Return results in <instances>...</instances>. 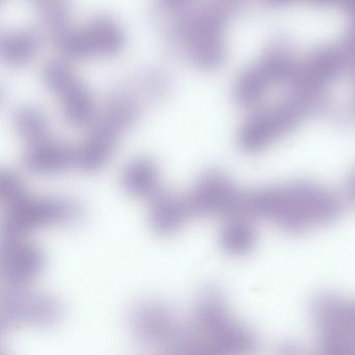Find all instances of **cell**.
I'll use <instances>...</instances> for the list:
<instances>
[{
    "label": "cell",
    "instance_id": "cell-1",
    "mask_svg": "<svg viewBox=\"0 0 355 355\" xmlns=\"http://www.w3.org/2000/svg\"><path fill=\"white\" fill-rule=\"evenodd\" d=\"M342 211L343 201L336 192L315 182L298 180L243 191L238 214L299 234L332 223Z\"/></svg>",
    "mask_w": 355,
    "mask_h": 355
},
{
    "label": "cell",
    "instance_id": "cell-2",
    "mask_svg": "<svg viewBox=\"0 0 355 355\" xmlns=\"http://www.w3.org/2000/svg\"><path fill=\"white\" fill-rule=\"evenodd\" d=\"M188 327V354H240L257 346L252 330L232 315L215 286H205L197 295Z\"/></svg>",
    "mask_w": 355,
    "mask_h": 355
},
{
    "label": "cell",
    "instance_id": "cell-3",
    "mask_svg": "<svg viewBox=\"0 0 355 355\" xmlns=\"http://www.w3.org/2000/svg\"><path fill=\"white\" fill-rule=\"evenodd\" d=\"M172 16L167 35L170 44L195 68L205 71L219 68L227 53L226 28L230 18L209 3Z\"/></svg>",
    "mask_w": 355,
    "mask_h": 355
},
{
    "label": "cell",
    "instance_id": "cell-4",
    "mask_svg": "<svg viewBox=\"0 0 355 355\" xmlns=\"http://www.w3.org/2000/svg\"><path fill=\"white\" fill-rule=\"evenodd\" d=\"M140 95L137 86L118 88L110 94L101 116L91 124L88 136L74 149V166L91 173L107 165L122 135L140 117Z\"/></svg>",
    "mask_w": 355,
    "mask_h": 355
},
{
    "label": "cell",
    "instance_id": "cell-5",
    "mask_svg": "<svg viewBox=\"0 0 355 355\" xmlns=\"http://www.w3.org/2000/svg\"><path fill=\"white\" fill-rule=\"evenodd\" d=\"M128 328L137 344L164 354H184L188 325L171 305L157 298H143L128 311Z\"/></svg>",
    "mask_w": 355,
    "mask_h": 355
},
{
    "label": "cell",
    "instance_id": "cell-6",
    "mask_svg": "<svg viewBox=\"0 0 355 355\" xmlns=\"http://www.w3.org/2000/svg\"><path fill=\"white\" fill-rule=\"evenodd\" d=\"M311 115V110L293 96L272 107L252 110L239 128L236 144L248 155L261 153L294 132Z\"/></svg>",
    "mask_w": 355,
    "mask_h": 355
},
{
    "label": "cell",
    "instance_id": "cell-7",
    "mask_svg": "<svg viewBox=\"0 0 355 355\" xmlns=\"http://www.w3.org/2000/svg\"><path fill=\"white\" fill-rule=\"evenodd\" d=\"M3 218L5 238H24L49 226L70 225L82 220V205L66 197L24 196L7 207Z\"/></svg>",
    "mask_w": 355,
    "mask_h": 355
},
{
    "label": "cell",
    "instance_id": "cell-8",
    "mask_svg": "<svg viewBox=\"0 0 355 355\" xmlns=\"http://www.w3.org/2000/svg\"><path fill=\"white\" fill-rule=\"evenodd\" d=\"M64 315V305L49 293L26 288H7L0 299L1 336L28 326L49 328L57 325Z\"/></svg>",
    "mask_w": 355,
    "mask_h": 355
},
{
    "label": "cell",
    "instance_id": "cell-9",
    "mask_svg": "<svg viewBox=\"0 0 355 355\" xmlns=\"http://www.w3.org/2000/svg\"><path fill=\"white\" fill-rule=\"evenodd\" d=\"M311 315L322 353L354 354V302L338 295L321 294L313 299Z\"/></svg>",
    "mask_w": 355,
    "mask_h": 355
},
{
    "label": "cell",
    "instance_id": "cell-10",
    "mask_svg": "<svg viewBox=\"0 0 355 355\" xmlns=\"http://www.w3.org/2000/svg\"><path fill=\"white\" fill-rule=\"evenodd\" d=\"M125 33L114 18L101 15L80 28H70L55 45L70 60L111 58L123 51Z\"/></svg>",
    "mask_w": 355,
    "mask_h": 355
},
{
    "label": "cell",
    "instance_id": "cell-11",
    "mask_svg": "<svg viewBox=\"0 0 355 355\" xmlns=\"http://www.w3.org/2000/svg\"><path fill=\"white\" fill-rule=\"evenodd\" d=\"M45 86L59 99L62 115L69 125L85 128L97 117L94 96L68 64L53 61L42 72Z\"/></svg>",
    "mask_w": 355,
    "mask_h": 355
},
{
    "label": "cell",
    "instance_id": "cell-12",
    "mask_svg": "<svg viewBox=\"0 0 355 355\" xmlns=\"http://www.w3.org/2000/svg\"><path fill=\"white\" fill-rule=\"evenodd\" d=\"M243 190L219 169L203 172L184 195L192 217L207 218L238 214Z\"/></svg>",
    "mask_w": 355,
    "mask_h": 355
},
{
    "label": "cell",
    "instance_id": "cell-13",
    "mask_svg": "<svg viewBox=\"0 0 355 355\" xmlns=\"http://www.w3.org/2000/svg\"><path fill=\"white\" fill-rule=\"evenodd\" d=\"M46 259L40 247L24 238H5L1 243L0 271L7 288H26L44 270Z\"/></svg>",
    "mask_w": 355,
    "mask_h": 355
},
{
    "label": "cell",
    "instance_id": "cell-14",
    "mask_svg": "<svg viewBox=\"0 0 355 355\" xmlns=\"http://www.w3.org/2000/svg\"><path fill=\"white\" fill-rule=\"evenodd\" d=\"M191 216L186 198L169 190L157 191L150 198L149 226L153 234L163 238L174 236L182 230Z\"/></svg>",
    "mask_w": 355,
    "mask_h": 355
},
{
    "label": "cell",
    "instance_id": "cell-15",
    "mask_svg": "<svg viewBox=\"0 0 355 355\" xmlns=\"http://www.w3.org/2000/svg\"><path fill=\"white\" fill-rule=\"evenodd\" d=\"M22 164L31 173L58 175L74 166V150L64 143L46 137L26 144Z\"/></svg>",
    "mask_w": 355,
    "mask_h": 355
},
{
    "label": "cell",
    "instance_id": "cell-16",
    "mask_svg": "<svg viewBox=\"0 0 355 355\" xmlns=\"http://www.w3.org/2000/svg\"><path fill=\"white\" fill-rule=\"evenodd\" d=\"M161 172L157 162L149 157L132 159L121 174V186L126 193L136 198L150 199L161 190Z\"/></svg>",
    "mask_w": 355,
    "mask_h": 355
},
{
    "label": "cell",
    "instance_id": "cell-17",
    "mask_svg": "<svg viewBox=\"0 0 355 355\" xmlns=\"http://www.w3.org/2000/svg\"><path fill=\"white\" fill-rule=\"evenodd\" d=\"M252 220L241 214L226 217L219 232V245L224 253L242 257L252 252L259 239Z\"/></svg>",
    "mask_w": 355,
    "mask_h": 355
},
{
    "label": "cell",
    "instance_id": "cell-18",
    "mask_svg": "<svg viewBox=\"0 0 355 355\" xmlns=\"http://www.w3.org/2000/svg\"><path fill=\"white\" fill-rule=\"evenodd\" d=\"M40 40L35 33L17 30L7 33L0 41V55L11 67H24L33 61L38 53Z\"/></svg>",
    "mask_w": 355,
    "mask_h": 355
},
{
    "label": "cell",
    "instance_id": "cell-19",
    "mask_svg": "<svg viewBox=\"0 0 355 355\" xmlns=\"http://www.w3.org/2000/svg\"><path fill=\"white\" fill-rule=\"evenodd\" d=\"M34 6L42 26L53 42H57L70 28V0H28Z\"/></svg>",
    "mask_w": 355,
    "mask_h": 355
},
{
    "label": "cell",
    "instance_id": "cell-20",
    "mask_svg": "<svg viewBox=\"0 0 355 355\" xmlns=\"http://www.w3.org/2000/svg\"><path fill=\"white\" fill-rule=\"evenodd\" d=\"M14 128L18 136L26 144L49 137V120L41 110L24 105L16 110L13 117Z\"/></svg>",
    "mask_w": 355,
    "mask_h": 355
},
{
    "label": "cell",
    "instance_id": "cell-21",
    "mask_svg": "<svg viewBox=\"0 0 355 355\" xmlns=\"http://www.w3.org/2000/svg\"><path fill=\"white\" fill-rule=\"evenodd\" d=\"M26 187L15 172L3 169L0 172V203L5 209L26 196Z\"/></svg>",
    "mask_w": 355,
    "mask_h": 355
},
{
    "label": "cell",
    "instance_id": "cell-22",
    "mask_svg": "<svg viewBox=\"0 0 355 355\" xmlns=\"http://www.w3.org/2000/svg\"><path fill=\"white\" fill-rule=\"evenodd\" d=\"M159 6L170 15L180 13L190 8L192 0H159Z\"/></svg>",
    "mask_w": 355,
    "mask_h": 355
},
{
    "label": "cell",
    "instance_id": "cell-23",
    "mask_svg": "<svg viewBox=\"0 0 355 355\" xmlns=\"http://www.w3.org/2000/svg\"><path fill=\"white\" fill-rule=\"evenodd\" d=\"M348 188L351 197L355 200V170L351 174L350 178H349Z\"/></svg>",
    "mask_w": 355,
    "mask_h": 355
},
{
    "label": "cell",
    "instance_id": "cell-24",
    "mask_svg": "<svg viewBox=\"0 0 355 355\" xmlns=\"http://www.w3.org/2000/svg\"><path fill=\"white\" fill-rule=\"evenodd\" d=\"M354 315H355V302H354Z\"/></svg>",
    "mask_w": 355,
    "mask_h": 355
}]
</instances>
